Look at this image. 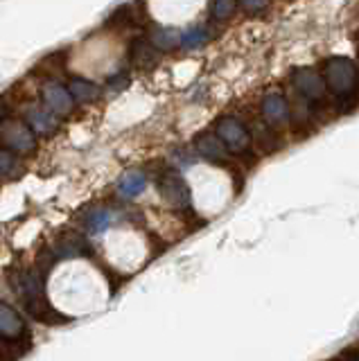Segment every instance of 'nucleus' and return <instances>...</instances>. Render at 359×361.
Masks as SVG:
<instances>
[{
    "mask_svg": "<svg viewBox=\"0 0 359 361\" xmlns=\"http://www.w3.org/2000/svg\"><path fill=\"white\" fill-rule=\"evenodd\" d=\"M355 68H357V77H359V56H357V63H355Z\"/></svg>",
    "mask_w": 359,
    "mask_h": 361,
    "instance_id": "24",
    "label": "nucleus"
},
{
    "mask_svg": "<svg viewBox=\"0 0 359 361\" xmlns=\"http://www.w3.org/2000/svg\"><path fill=\"white\" fill-rule=\"evenodd\" d=\"M215 135L231 154H246L251 149V133L238 118H219L215 124Z\"/></svg>",
    "mask_w": 359,
    "mask_h": 361,
    "instance_id": "4",
    "label": "nucleus"
},
{
    "mask_svg": "<svg viewBox=\"0 0 359 361\" xmlns=\"http://www.w3.org/2000/svg\"><path fill=\"white\" fill-rule=\"evenodd\" d=\"M262 118L267 122V127H285L291 118L289 102L283 93H269L262 99Z\"/></svg>",
    "mask_w": 359,
    "mask_h": 361,
    "instance_id": "7",
    "label": "nucleus"
},
{
    "mask_svg": "<svg viewBox=\"0 0 359 361\" xmlns=\"http://www.w3.org/2000/svg\"><path fill=\"white\" fill-rule=\"evenodd\" d=\"M330 361H336V359H330Z\"/></svg>",
    "mask_w": 359,
    "mask_h": 361,
    "instance_id": "25",
    "label": "nucleus"
},
{
    "mask_svg": "<svg viewBox=\"0 0 359 361\" xmlns=\"http://www.w3.org/2000/svg\"><path fill=\"white\" fill-rule=\"evenodd\" d=\"M0 336L9 338V341H20L28 336V325L12 305L0 300Z\"/></svg>",
    "mask_w": 359,
    "mask_h": 361,
    "instance_id": "8",
    "label": "nucleus"
},
{
    "mask_svg": "<svg viewBox=\"0 0 359 361\" xmlns=\"http://www.w3.org/2000/svg\"><path fill=\"white\" fill-rule=\"evenodd\" d=\"M41 95H43V102H46V109L52 113H57V116H68V113H73L75 109V99L71 97L68 93V88L61 86V84H46L41 90Z\"/></svg>",
    "mask_w": 359,
    "mask_h": 361,
    "instance_id": "9",
    "label": "nucleus"
},
{
    "mask_svg": "<svg viewBox=\"0 0 359 361\" xmlns=\"http://www.w3.org/2000/svg\"><path fill=\"white\" fill-rule=\"evenodd\" d=\"M14 289L18 291L20 300H23L25 310L35 316L37 321H43V323H66L68 319H63L59 312H54L48 300H46V289H43V276L41 271L37 269H30L25 274H20L14 278Z\"/></svg>",
    "mask_w": 359,
    "mask_h": 361,
    "instance_id": "2",
    "label": "nucleus"
},
{
    "mask_svg": "<svg viewBox=\"0 0 359 361\" xmlns=\"http://www.w3.org/2000/svg\"><path fill=\"white\" fill-rule=\"evenodd\" d=\"M0 140L7 145L9 152H35L37 149V138L35 133L30 131L28 124L16 122V120H5L0 122Z\"/></svg>",
    "mask_w": 359,
    "mask_h": 361,
    "instance_id": "6",
    "label": "nucleus"
},
{
    "mask_svg": "<svg viewBox=\"0 0 359 361\" xmlns=\"http://www.w3.org/2000/svg\"><path fill=\"white\" fill-rule=\"evenodd\" d=\"M240 7H242V9H246V11H253V14H255V11L267 9V3H242Z\"/></svg>",
    "mask_w": 359,
    "mask_h": 361,
    "instance_id": "23",
    "label": "nucleus"
},
{
    "mask_svg": "<svg viewBox=\"0 0 359 361\" xmlns=\"http://www.w3.org/2000/svg\"><path fill=\"white\" fill-rule=\"evenodd\" d=\"M235 7H238L235 3H224V0H221V3H212L210 5V14H212V18H217V20H226L235 11Z\"/></svg>",
    "mask_w": 359,
    "mask_h": 361,
    "instance_id": "21",
    "label": "nucleus"
},
{
    "mask_svg": "<svg viewBox=\"0 0 359 361\" xmlns=\"http://www.w3.org/2000/svg\"><path fill=\"white\" fill-rule=\"evenodd\" d=\"M68 93H71L73 99L88 104V102L99 99V95H102V88H99L97 84H93V82H88V79H84V77H73L71 84H68Z\"/></svg>",
    "mask_w": 359,
    "mask_h": 361,
    "instance_id": "13",
    "label": "nucleus"
},
{
    "mask_svg": "<svg viewBox=\"0 0 359 361\" xmlns=\"http://www.w3.org/2000/svg\"><path fill=\"white\" fill-rule=\"evenodd\" d=\"M255 135H257V140H260V145L264 147V149H276V147L272 145V142H276L274 133H272V127H267V124L257 122L255 124Z\"/></svg>",
    "mask_w": 359,
    "mask_h": 361,
    "instance_id": "20",
    "label": "nucleus"
},
{
    "mask_svg": "<svg viewBox=\"0 0 359 361\" xmlns=\"http://www.w3.org/2000/svg\"><path fill=\"white\" fill-rule=\"evenodd\" d=\"M129 56H131L133 68H138V71H145V73L154 71V68L159 66V61H161V52L156 50L147 39L133 41L131 48H129Z\"/></svg>",
    "mask_w": 359,
    "mask_h": 361,
    "instance_id": "10",
    "label": "nucleus"
},
{
    "mask_svg": "<svg viewBox=\"0 0 359 361\" xmlns=\"http://www.w3.org/2000/svg\"><path fill=\"white\" fill-rule=\"evenodd\" d=\"M150 43L156 50H174L181 45V32L170 27H154L150 34Z\"/></svg>",
    "mask_w": 359,
    "mask_h": 361,
    "instance_id": "16",
    "label": "nucleus"
},
{
    "mask_svg": "<svg viewBox=\"0 0 359 361\" xmlns=\"http://www.w3.org/2000/svg\"><path fill=\"white\" fill-rule=\"evenodd\" d=\"M195 147H197V152H199L201 156L208 158V161H212V163H221V161H226V158H229L226 147H224L217 135H215V133H210V131L197 135Z\"/></svg>",
    "mask_w": 359,
    "mask_h": 361,
    "instance_id": "12",
    "label": "nucleus"
},
{
    "mask_svg": "<svg viewBox=\"0 0 359 361\" xmlns=\"http://www.w3.org/2000/svg\"><path fill=\"white\" fill-rule=\"evenodd\" d=\"M145 185H147V178H145V174L138 172V169H131V172H127L118 180V195L122 199H133L145 190Z\"/></svg>",
    "mask_w": 359,
    "mask_h": 361,
    "instance_id": "15",
    "label": "nucleus"
},
{
    "mask_svg": "<svg viewBox=\"0 0 359 361\" xmlns=\"http://www.w3.org/2000/svg\"><path fill=\"white\" fill-rule=\"evenodd\" d=\"M25 120L30 124V131L39 135H52L59 127L57 118H54L48 109H41V106H30L25 111Z\"/></svg>",
    "mask_w": 359,
    "mask_h": 361,
    "instance_id": "11",
    "label": "nucleus"
},
{
    "mask_svg": "<svg viewBox=\"0 0 359 361\" xmlns=\"http://www.w3.org/2000/svg\"><path fill=\"white\" fill-rule=\"evenodd\" d=\"M127 82H129V77H127V75H122V77L116 75V77H111V79H109V86H111V88H122V86H127Z\"/></svg>",
    "mask_w": 359,
    "mask_h": 361,
    "instance_id": "22",
    "label": "nucleus"
},
{
    "mask_svg": "<svg viewBox=\"0 0 359 361\" xmlns=\"http://www.w3.org/2000/svg\"><path fill=\"white\" fill-rule=\"evenodd\" d=\"M111 226V214L104 212V210H97V212H91L88 217L84 219V228L91 233V235H97V233H104Z\"/></svg>",
    "mask_w": 359,
    "mask_h": 361,
    "instance_id": "18",
    "label": "nucleus"
},
{
    "mask_svg": "<svg viewBox=\"0 0 359 361\" xmlns=\"http://www.w3.org/2000/svg\"><path fill=\"white\" fill-rule=\"evenodd\" d=\"M159 192H161V197L176 210H188L190 203H193V195H190V188L183 180V176L172 172V169H165V172L159 176Z\"/></svg>",
    "mask_w": 359,
    "mask_h": 361,
    "instance_id": "5",
    "label": "nucleus"
},
{
    "mask_svg": "<svg viewBox=\"0 0 359 361\" xmlns=\"http://www.w3.org/2000/svg\"><path fill=\"white\" fill-rule=\"evenodd\" d=\"M323 82L328 93L334 95L339 111L353 109L355 104V93H357V68L355 61L348 56H330L323 63Z\"/></svg>",
    "mask_w": 359,
    "mask_h": 361,
    "instance_id": "1",
    "label": "nucleus"
},
{
    "mask_svg": "<svg viewBox=\"0 0 359 361\" xmlns=\"http://www.w3.org/2000/svg\"><path fill=\"white\" fill-rule=\"evenodd\" d=\"M18 172V158L7 147H0V176H14Z\"/></svg>",
    "mask_w": 359,
    "mask_h": 361,
    "instance_id": "19",
    "label": "nucleus"
},
{
    "mask_svg": "<svg viewBox=\"0 0 359 361\" xmlns=\"http://www.w3.org/2000/svg\"><path fill=\"white\" fill-rule=\"evenodd\" d=\"M86 251H88V246H86V242L82 240V237L68 233V235L59 237V242H57V246H54V251H52V253L57 255V257L73 259V257L84 255Z\"/></svg>",
    "mask_w": 359,
    "mask_h": 361,
    "instance_id": "14",
    "label": "nucleus"
},
{
    "mask_svg": "<svg viewBox=\"0 0 359 361\" xmlns=\"http://www.w3.org/2000/svg\"><path fill=\"white\" fill-rule=\"evenodd\" d=\"M291 86L298 93V97L305 102L308 106L319 104L328 95V88H325L323 77L314 71V68H296L291 73Z\"/></svg>",
    "mask_w": 359,
    "mask_h": 361,
    "instance_id": "3",
    "label": "nucleus"
},
{
    "mask_svg": "<svg viewBox=\"0 0 359 361\" xmlns=\"http://www.w3.org/2000/svg\"><path fill=\"white\" fill-rule=\"evenodd\" d=\"M210 39V30L204 25H197V27H190L181 34V48L183 50H197L201 45H206Z\"/></svg>",
    "mask_w": 359,
    "mask_h": 361,
    "instance_id": "17",
    "label": "nucleus"
}]
</instances>
